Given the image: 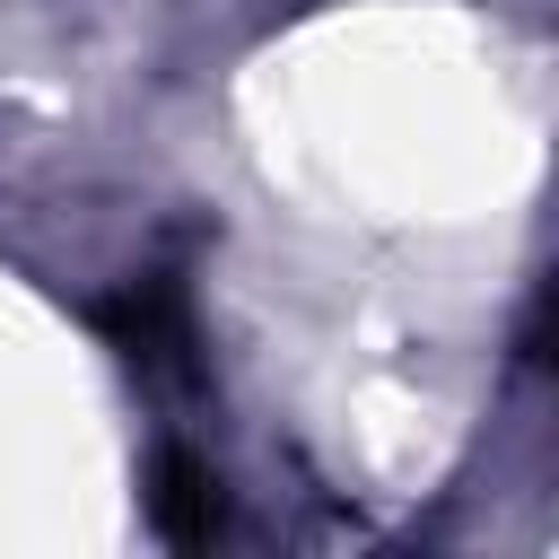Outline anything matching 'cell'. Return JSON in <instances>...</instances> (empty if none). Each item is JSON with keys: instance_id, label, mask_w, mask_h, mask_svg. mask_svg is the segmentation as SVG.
Returning <instances> with one entry per match:
<instances>
[{"instance_id": "obj_1", "label": "cell", "mask_w": 559, "mask_h": 559, "mask_svg": "<svg viewBox=\"0 0 559 559\" xmlns=\"http://www.w3.org/2000/svg\"><path fill=\"white\" fill-rule=\"evenodd\" d=\"M157 524L175 542H210L218 533V480L192 463V454H166L157 463Z\"/></svg>"}]
</instances>
